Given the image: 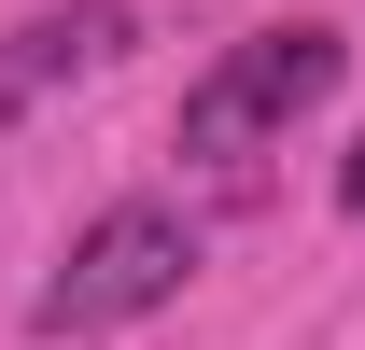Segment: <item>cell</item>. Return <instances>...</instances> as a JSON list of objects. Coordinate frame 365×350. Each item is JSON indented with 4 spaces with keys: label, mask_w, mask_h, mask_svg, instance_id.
Listing matches in <instances>:
<instances>
[{
    "label": "cell",
    "mask_w": 365,
    "mask_h": 350,
    "mask_svg": "<svg viewBox=\"0 0 365 350\" xmlns=\"http://www.w3.org/2000/svg\"><path fill=\"white\" fill-rule=\"evenodd\" d=\"M337 70H351V43L323 28V14H295V28H253V43H225L197 85H182V154H211V169H239V154H267L281 127H309L323 98H337Z\"/></svg>",
    "instance_id": "1"
},
{
    "label": "cell",
    "mask_w": 365,
    "mask_h": 350,
    "mask_svg": "<svg viewBox=\"0 0 365 350\" xmlns=\"http://www.w3.org/2000/svg\"><path fill=\"white\" fill-rule=\"evenodd\" d=\"M182 266H197V224H182L169 196H113V211L56 253V280L29 295V336H113V322H140V308L182 295Z\"/></svg>",
    "instance_id": "2"
},
{
    "label": "cell",
    "mask_w": 365,
    "mask_h": 350,
    "mask_svg": "<svg viewBox=\"0 0 365 350\" xmlns=\"http://www.w3.org/2000/svg\"><path fill=\"white\" fill-rule=\"evenodd\" d=\"M140 28H127V0H56V14H29L14 43H0V127L29 112V98H56V85H85V70H113Z\"/></svg>",
    "instance_id": "3"
},
{
    "label": "cell",
    "mask_w": 365,
    "mask_h": 350,
    "mask_svg": "<svg viewBox=\"0 0 365 350\" xmlns=\"http://www.w3.org/2000/svg\"><path fill=\"white\" fill-rule=\"evenodd\" d=\"M337 211H365V140H351V154H337Z\"/></svg>",
    "instance_id": "4"
}]
</instances>
